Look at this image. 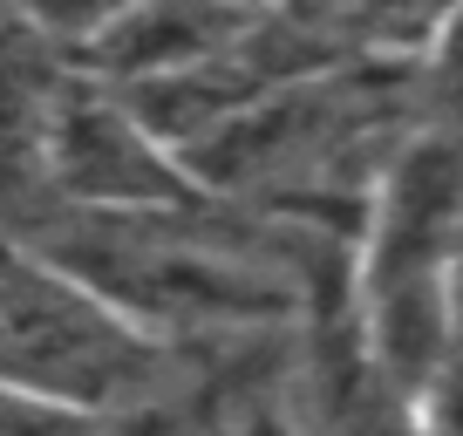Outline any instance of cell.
Returning <instances> with one entry per match:
<instances>
[{"instance_id":"7","label":"cell","mask_w":463,"mask_h":436,"mask_svg":"<svg viewBox=\"0 0 463 436\" xmlns=\"http://www.w3.org/2000/svg\"><path fill=\"white\" fill-rule=\"evenodd\" d=\"M334 55H375V62H430L443 28L463 14V0H273Z\"/></svg>"},{"instance_id":"10","label":"cell","mask_w":463,"mask_h":436,"mask_svg":"<svg viewBox=\"0 0 463 436\" xmlns=\"http://www.w3.org/2000/svg\"><path fill=\"white\" fill-rule=\"evenodd\" d=\"M266 436H293V430H279V422H273V430H266Z\"/></svg>"},{"instance_id":"4","label":"cell","mask_w":463,"mask_h":436,"mask_svg":"<svg viewBox=\"0 0 463 436\" xmlns=\"http://www.w3.org/2000/svg\"><path fill=\"white\" fill-rule=\"evenodd\" d=\"M171 355L55 252L0 225V389L123 422L157 395Z\"/></svg>"},{"instance_id":"1","label":"cell","mask_w":463,"mask_h":436,"mask_svg":"<svg viewBox=\"0 0 463 436\" xmlns=\"http://www.w3.org/2000/svg\"><path fill=\"white\" fill-rule=\"evenodd\" d=\"M293 218L252 212L232 218L225 198H184V204H150V212H82V204H42V218H21L7 232L34 239L55 252L69 273H82L109 307L150 327L157 341H218V335H252L287 314H307L320 280L334 266H314L320 246H293Z\"/></svg>"},{"instance_id":"5","label":"cell","mask_w":463,"mask_h":436,"mask_svg":"<svg viewBox=\"0 0 463 436\" xmlns=\"http://www.w3.org/2000/svg\"><path fill=\"white\" fill-rule=\"evenodd\" d=\"M42 204L82 212H150V204L204 198L184 157L144 123L130 96L102 75H61L42 130Z\"/></svg>"},{"instance_id":"9","label":"cell","mask_w":463,"mask_h":436,"mask_svg":"<svg viewBox=\"0 0 463 436\" xmlns=\"http://www.w3.org/2000/svg\"><path fill=\"white\" fill-rule=\"evenodd\" d=\"M109 416H82V409L42 403V395L0 389V436H102Z\"/></svg>"},{"instance_id":"2","label":"cell","mask_w":463,"mask_h":436,"mask_svg":"<svg viewBox=\"0 0 463 436\" xmlns=\"http://www.w3.org/2000/svg\"><path fill=\"white\" fill-rule=\"evenodd\" d=\"M422 109V62L347 55L293 75L287 89L204 130L177 157L204 198L354 239L382 171L416 137Z\"/></svg>"},{"instance_id":"8","label":"cell","mask_w":463,"mask_h":436,"mask_svg":"<svg viewBox=\"0 0 463 436\" xmlns=\"http://www.w3.org/2000/svg\"><path fill=\"white\" fill-rule=\"evenodd\" d=\"M416 422L422 436H463V300H457V327H449L443 355L416 395Z\"/></svg>"},{"instance_id":"6","label":"cell","mask_w":463,"mask_h":436,"mask_svg":"<svg viewBox=\"0 0 463 436\" xmlns=\"http://www.w3.org/2000/svg\"><path fill=\"white\" fill-rule=\"evenodd\" d=\"M307 314H314V355H307L314 416H307V436H422L416 403L395 395L362 355L354 314H347V280L334 287V300L314 293Z\"/></svg>"},{"instance_id":"3","label":"cell","mask_w":463,"mask_h":436,"mask_svg":"<svg viewBox=\"0 0 463 436\" xmlns=\"http://www.w3.org/2000/svg\"><path fill=\"white\" fill-rule=\"evenodd\" d=\"M463 300V137L422 109L347 246V314L362 355L416 403Z\"/></svg>"}]
</instances>
